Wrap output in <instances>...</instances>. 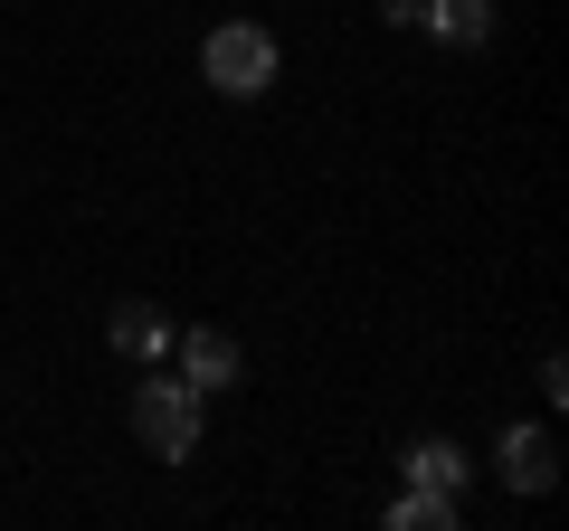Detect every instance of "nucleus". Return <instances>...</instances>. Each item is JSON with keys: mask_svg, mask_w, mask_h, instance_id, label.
Instances as JSON below:
<instances>
[{"mask_svg": "<svg viewBox=\"0 0 569 531\" xmlns=\"http://www.w3.org/2000/svg\"><path fill=\"white\" fill-rule=\"evenodd\" d=\"M171 351H181V380L200 389V399H219V389H238V370H247V351L228 342V332H209V323L171 332Z\"/></svg>", "mask_w": 569, "mask_h": 531, "instance_id": "obj_3", "label": "nucleus"}, {"mask_svg": "<svg viewBox=\"0 0 569 531\" xmlns=\"http://www.w3.org/2000/svg\"><path fill=\"white\" fill-rule=\"evenodd\" d=\"M418 29L437 48H485L493 39V0H418Z\"/></svg>", "mask_w": 569, "mask_h": 531, "instance_id": "obj_5", "label": "nucleus"}, {"mask_svg": "<svg viewBox=\"0 0 569 531\" xmlns=\"http://www.w3.org/2000/svg\"><path fill=\"white\" fill-rule=\"evenodd\" d=\"M389 531H456V493L447 484H408L389 503Z\"/></svg>", "mask_w": 569, "mask_h": 531, "instance_id": "obj_7", "label": "nucleus"}, {"mask_svg": "<svg viewBox=\"0 0 569 531\" xmlns=\"http://www.w3.org/2000/svg\"><path fill=\"white\" fill-rule=\"evenodd\" d=\"M380 20L389 29H418V0H380Z\"/></svg>", "mask_w": 569, "mask_h": 531, "instance_id": "obj_9", "label": "nucleus"}, {"mask_svg": "<svg viewBox=\"0 0 569 531\" xmlns=\"http://www.w3.org/2000/svg\"><path fill=\"white\" fill-rule=\"evenodd\" d=\"M276 67H284V58H276V39H266L257 20H219V29L200 39V77L219 86V96H266Z\"/></svg>", "mask_w": 569, "mask_h": 531, "instance_id": "obj_2", "label": "nucleus"}, {"mask_svg": "<svg viewBox=\"0 0 569 531\" xmlns=\"http://www.w3.org/2000/svg\"><path fill=\"white\" fill-rule=\"evenodd\" d=\"M408 484H447L456 493L466 484V455H456L447 437H418V447H408Z\"/></svg>", "mask_w": 569, "mask_h": 531, "instance_id": "obj_8", "label": "nucleus"}, {"mask_svg": "<svg viewBox=\"0 0 569 531\" xmlns=\"http://www.w3.org/2000/svg\"><path fill=\"white\" fill-rule=\"evenodd\" d=\"M133 437L162 455V465H181V455L200 447V389H190L181 370H142L133 380Z\"/></svg>", "mask_w": 569, "mask_h": 531, "instance_id": "obj_1", "label": "nucleus"}, {"mask_svg": "<svg viewBox=\"0 0 569 531\" xmlns=\"http://www.w3.org/2000/svg\"><path fill=\"white\" fill-rule=\"evenodd\" d=\"M171 332H181V323H171L162 304H114V323H104V342H114L123 361H162V351H171Z\"/></svg>", "mask_w": 569, "mask_h": 531, "instance_id": "obj_6", "label": "nucleus"}, {"mask_svg": "<svg viewBox=\"0 0 569 531\" xmlns=\"http://www.w3.org/2000/svg\"><path fill=\"white\" fill-rule=\"evenodd\" d=\"M493 465H503L512 493H550V484H560V447H550V428H503Z\"/></svg>", "mask_w": 569, "mask_h": 531, "instance_id": "obj_4", "label": "nucleus"}]
</instances>
